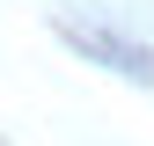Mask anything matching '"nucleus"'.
<instances>
[]
</instances>
